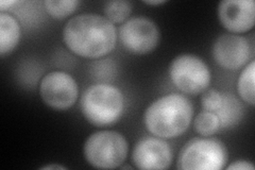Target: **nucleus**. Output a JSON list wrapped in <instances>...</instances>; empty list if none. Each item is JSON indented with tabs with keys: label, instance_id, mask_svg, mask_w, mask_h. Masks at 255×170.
I'll return each mask as SVG.
<instances>
[{
	"label": "nucleus",
	"instance_id": "f257e3e1",
	"mask_svg": "<svg viewBox=\"0 0 255 170\" xmlns=\"http://www.w3.org/2000/svg\"><path fill=\"white\" fill-rule=\"evenodd\" d=\"M63 40L68 49L82 58L99 59L114 49L117 30L114 23L99 14H79L63 29Z\"/></svg>",
	"mask_w": 255,
	"mask_h": 170
},
{
	"label": "nucleus",
	"instance_id": "f03ea898",
	"mask_svg": "<svg viewBox=\"0 0 255 170\" xmlns=\"http://www.w3.org/2000/svg\"><path fill=\"white\" fill-rule=\"evenodd\" d=\"M194 116L191 101L181 94H167L155 99L143 114L147 130L164 140L184 134Z\"/></svg>",
	"mask_w": 255,
	"mask_h": 170
},
{
	"label": "nucleus",
	"instance_id": "7ed1b4c3",
	"mask_svg": "<svg viewBox=\"0 0 255 170\" xmlns=\"http://www.w3.org/2000/svg\"><path fill=\"white\" fill-rule=\"evenodd\" d=\"M80 108L85 119L93 126L114 125L125 110L124 94L110 83L93 84L82 94Z\"/></svg>",
	"mask_w": 255,
	"mask_h": 170
},
{
	"label": "nucleus",
	"instance_id": "20e7f679",
	"mask_svg": "<svg viewBox=\"0 0 255 170\" xmlns=\"http://www.w3.org/2000/svg\"><path fill=\"white\" fill-rule=\"evenodd\" d=\"M83 151L87 163L93 167L115 169L125 163L129 152V144L122 133L102 130L89 136Z\"/></svg>",
	"mask_w": 255,
	"mask_h": 170
},
{
	"label": "nucleus",
	"instance_id": "39448f33",
	"mask_svg": "<svg viewBox=\"0 0 255 170\" xmlns=\"http://www.w3.org/2000/svg\"><path fill=\"white\" fill-rule=\"evenodd\" d=\"M228 150L221 141L197 137L182 148L177 167L182 170H220L226 167Z\"/></svg>",
	"mask_w": 255,
	"mask_h": 170
},
{
	"label": "nucleus",
	"instance_id": "423d86ee",
	"mask_svg": "<svg viewBox=\"0 0 255 170\" xmlns=\"http://www.w3.org/2000/svg\"><path fill=\"white\" fill-rule=\"evenodd\" d=\"M169 77L175 87L188 95H198L211 84V71L206 63L198 55L184 53L170 63Z\"/></svg>",
	"mask_w": 255,
	"mask_h": 170
},
{
	"label": "nucleus",
	"instance_id": "0eeeda50",
	"mask_svg": "<svg viewBox=\"0 0 255 170\" xmlns=\"http://www.w3.org/2000/svg\"><path fill=\"white\" fill-rule=\"evenodd\" d=\"M119 39L128 52L148 54L159 42V30L153 20L136 16L128 19L119 28Z\"/></svg>",
	"mask_w": 255,
	"mask_h": 170
},
{
	"label": "nucleus",
	"instance_id": "6e6552de",
	"mask_svg": "<svg viewBox=\"0 0 255 170\" xmlns=\"http://www.w3.org/2000/svg\"><path fill=\"white\" fill-rule=\"evenodd\" d=\"M39 96L51 109L68 110L77 102L79 86L73 76L65 71L55 70L43 77L39 83Z\"/></svg>",
	"mask_w": 255,
	"mask_h": 170
},
{
	"label": "nucleus",
	"instance_id": "1a4fd4ad",
	"mask_svg": "<svg viewBox=\"0 0 255 170\" xmlns=\"http://www.w3.org/2000/svg\"><path fill=\"white\" fill-rule=\"evenodd\" d=\"M212 53L215 62L220 67L236 70L249 63L252 50L247 37L234 33H225L214 42Z\"/></svg>",
	"mask_w": 255,
	"mask_h": 170
},
{
	"label": "nucleus",
	"instance_id": "9d476101",
	"mask_svg": "<svg viewBox=\"0 0 255 170\" xmlns=\"http://www.w3.org/2000/svg\"><path fill=\"white\" fill-rule=\"evenodd\" d=\"M173 159L172 149L164 139L145 136L134 146L132 161L135 167L142 170L167 169Z\"/></svg>",
	"mask_w": 255,
	"mask_h": 170
},
{
	"label": "nucleus",
	"instance_id": "9b49d317",
	"mask_svg": "<svg viewBox=\"0 0 255 170\" xmlns=\"http://www.w3.org/2000/svg\"><path fill=\"white\" fill-rule=\"evenodd\" d=\"M217 13L222 27L231 33H245L254 27L253 0H223L218 4Z\"/></svg>",
	"mask_w": 255,
	"mask_h": 170
},
{
	"label": "nucleus",
	"instance_id": "f8f14e48",
	"mask_svg": "<svg viewBox=\"0 0 255 170\" xmlns=\"http://www.w3.org/2000/svg\"><path fill=\"white\" fill-rule=\"evenodd\" d=\"M214 113L219 119V130H230L241 123L244 117V107L233 94L221 93L219 107Z\"/></svg>",
	"mask_w": 255,
	"mask_h": 170
},
{
	"label": "nucleus",
	"instance_id": "ddd939ff",
	"mask_svg": "<svg viewBox=\"0 0 255 170\" xmlns=\"http://www.w3.org/2000/svg\"><path fill=\"white\" fill-rule=\"evenodd\" d=\"M21 35L20 25L14 16L0 13V54L11 53L18 45Z\"/></svg>",
	"mask_w": 255,
	"mask_h": 170
},
{
	"label": "nucleus",
	"instance_id": "4468645a",
	"mask_svg": "<svg viewBox=\"0 0 255 170\" xmlns=\"http://www.w3.org/2000/svg\"><path fill=\"white\" fill-rule=\"evenodd\" d=\"M254 75H255V62L251 60L243 71L237 81V91L243 101L253 107L255 103V90H254Z\"/></svg>",
	"mask_w": 255,
	"mask_h": 170
},
{
	"label": "nucleus",
	"instance_id": "2eb2a0df",
	"mask_svg": "<svg viewBox=\"0 0 255 170\" xmlns=\"http://www.w3.org/2000/svg\"><path fill=\"white\" fill-rule=\"evenodd\" d=\"M80 1L78 0H46L45 10L54 19H63L77 11Z\"/></svg>",
	"mask_w": 255,
	"mask_h": 170
},
{
	"label": "nucleus",
	"instance_id": "dca6fc26",
	"mask_svg": "<svg viewBox=\"0 0 255 170\" xmlns=\"http://www.w3.org/2000/svg\"><path fill=\"white\" fill-rule=\"evenodd\" d=\"M132 13V3L125 0L108 1L105 4L106 17L113 23H124Z\"/></svg>",
	"mask_w": 255,
	"mask_h": 170
},
{
	"label": "nucleus",
	"instance_id": "f3484780",
	"mask_svg": "<svg viewBox=\"0 0 255 170\" xmlns=\"http://www.w3.org/2000/svg\"><path fill=\"white\" fill-rule=\"evenodd\" d=\"M195 131L201 136H212L216 134L219 129L220 124L216 114L209 111H202L199 113L195 119Z\"/></svg>",
	"mask_w": 255,
	"mask_h": 170
},
{
	"label": "nucleus",
	"instance_id": "a211bd4d",
	"mask_svg": "<svg viewBox=\"0 0 255 170\" xmlns=\"http://www.w3.org/2000/svg\"><path fill=\"white\" fill-rule=\"evenodd\" d=\"M111 63L110 59H106L100 62H96L93 66V75L101 81H111L115 78L116 74V65L113 64L111 67L106 69Z\"/></svg>",
	"mask_w": 255,
	"mask_h": 170
},
{
	"label": "nucleus",
	"instance_id": "6ab92c4d",
	"mask_svg": "<svg viewBox=\"0 0 255 170\" xmlns=\"http://www.w3.org/2000/svg\"><path fill=\"white\" fill-rule=\"evenodd\" d=\"M221 100V93L215 88L204 91L201 96V105L203 111L215 112L219 107Z\"/></svg>",
	"mask_w": 255,
	"mask_h": 170
},
{
	"label": "nucleus",
	"instance_id": "aec40b11",
	"mask_svg": "<svg viewBox=\"0 0 255 170\" xmlns=\"http://www.w3.org/2000/svg\"><path fill=\"white\" fill-rule=\"evenodd\" d=\"M228 170H254V165L251 162L239 160L233 162L232 164H230L227 167Z\"/></svg>",
	"mask_w": 255,
	"mask_h": 170
},
{
	"label": "nucleus",
	"instance_id": "412c9836",
	"mask_svg": "<svg viewBox=\"0 0 255 170\" xmlns=\"http://www.w3.org/2000/svg\"><path fill=\"white\" fill-rule=\"evenodd\" d=\"M20 3L19 1H15V0H9V1H5V0H2L1 2H0V10L4 11L6 9H10L11 6L15 5V4H18Z\"/></svg>",
	"mask_w": 255,
	"mask_h": 170
},
{
	"label": "nucleus",
	"instance_id": "4be33fe9",
	"mask_svg": "<svg viewBox=\"0 0 255 170\" xmlns=\"http://www.w3.org/2000/svg\"><path fill=\"white\" fill-rule=\"evenodd\" d=\"M143 2L149 5H159V4L165 3L166 0H146V1Z\"/></svg>",
	"mask_w": 255,
	"mask_h": 170
},
{
	"label": "nucleus",
	"instance_id": "5701e85b",
	"mask_svg": "<svg viewBox=\"0 0 255 170\" xmlns=\"http://www.w3.org/2000/svg\"><path fill=\"white\" fill-rule=\"evenodd\" d=\"M42 169H66L64 166L57 165V164H51V165H47L42 167Z\"/></svg>",
	"mask_w": 255,
	"mask_h": 170
}]
</instances>
